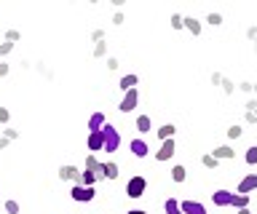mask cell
<instances>
[{"label":"cell","mask_w":257,"mask_h":214,"mask_svg":"<svg viewBox=\"0 0 257 214\" xmlns=\"http://www.w3.org/2000/svg\"><path fill=\"white\" fill-rule=\"evenodd\" d=\"M102 134H104V150H107V153H115V150L120 147V134H118V129H115V126H110V123H104Z\"/></svg>","instance_id":"6da1fadb"},{"label":"cell","mask_w":257,"mask_h":214,"mask_svg":"<svg viewBox=\"0 0 257 214\" xmlns=\"http://www.w3.org/2000/svg\"><path fill=\"white\" fill-rule=\"evenodd\" d=\"M145 190H148V179L140 177V174L126 182V195H128V198H142Z\"/></svg>","instance_id":"7a4b0ae2"},{"label":"cell","mask_w":257,"mask_h":214,"mask_svg":"<svg viewBox=\"0 0 257 214\" xmlns=\"http://www.w3.org/2000/svg\"><path fill=\"white\" fill-rule=\"evenodd\" d=\"M137 102H140V91L132 89V91L123 94V99H120L118 110H120V113H132V110H137Z\"/></svg>","instance_id":"3957f363"},{"label":"cell","mask_w":257,"mask_h":214,"mask_svg":"<svg viewBox=\"0 0 257 214\" xmlns=\"http://www.w3.org/2000/svg\"><path fill=\"white\" fill-rule=\"evenodd\" d=\"M177 153V147H174V139H166V142H161V147L156 150V161L158 163H164V161H169Z\"/></svg>","instance_id":"277c9868"},{"label":"cell","mask_w":257,"mask_h":214,"mask_svg":"<svg viewBox=\"0 0 257 214\" xmlns=\"http://www.w3.org/2000/svg\"><path fill=\"white\" fill-rule=\"evenodd\" d=\"M70 195H72V201H94L96 190L94 187H86V185H75Z\"/></svg>","instance_id":"5b68a950"},{"label":"cell","mask_w":257,"mask_h":214,"mask_svg":"<svg viewBox=\"0 0 257 214\" xmlns=\"http://www.w3.org/2000/svg\"><path fill=\"white\" fill-rule=\"evenodd\" d=\"M88 150H91V155L104 150V134L102 131H88Z\"/></svg>","instance_id":"8992f818"},{"label":"cell","mask_w":257,"mask_h":214,"mask_svg":"<svg viewBox=\"0 0 257 214\" xmlns=\"http://www.w3.org/2000/svg\"><path fill=\"white\" fill-rule=\"evenodd\" d=\"M254 190H257V174H246V177L238 182V193L249 195V193H254Z\"/></svg>","instance_id":"52a82bcc"},{"label":"cell","mask_w":257,"mask_h":214,"mask_svg":"<svg viewBox=\"0 0 257 214\" xmlns=\"http://www.w3.org/2000/svg\"><path fill=\"white\" fill-rule=\"evenodd\" d=\"M128 147H132V153H134L137 158H145V155L150 153V145H148L145 139H132V142H128Z\"/></svg>","instance_id":"ba28073f"},{"label":"cell","mask_w":257,"mask_h":214,"mask_svg":"<svg viewBox=\"0 0 257 214\" xmlns=\"http://www.w3.org/2000/svg\"><path fill=\"white\" fill-rule=\"evenodd\" d=\"M212 201H214V206H230V201H233V193L230 190H217V193H212Z\"/></svg>","instance_id":"9c48e42d"},{"label":"cell","mask_w":257,"mask_h":214,"mask_svg":"<svg viewBox=\"0 0 257 214\" xmlns=\"http://www.w3.org/2000/svg\"><path fill=\"white\" fill-rule=\"evenodd\" d=\"M182 214H206V209L198 201H182Z\"/></svg>","instance_id":"30bf717a"},{"label":"cell","mask_w":257,"mask_h":214,"mask_svg":"<svg viewBox=\"0 0 257 214\" xmlns=\"http://www.w3.org/2000/svg\"><path fill=\"white\" fill-rule=\"evenodd\" d=\"M80 174H83V171H78L75 166H62V169H59V177L62 179H75L78 185H80Z\"/></svg>","instance_id":"8fae6325"},{"label":"cell","mask_w":257,"mask_h":214,"mask_svg":"<svg viewBox=\"0 0 257 214\" xmlns=\"http://www.w3.org/2000/svg\"><path fill=\"white\" fill-rule=\"evenodd\" d=\"M104 123H107V121H104V115H102V113H94L91 118H88V129H91V131H102V129H104Z\"/></svg>","instance_id":"7c38bea8"},{"label":"cell","mask_w":257,"mask_h":214,"mask_svg":"<svg viewBox=\"0 0 257 214\" xmlns=\"http://www.w3.org/2000/svg\"><path fill=\"white\" fill-rule=\"evenodd\" d=\"M174 126L172 123H164V126H161V129H158V137H161V142H166V139H174Z\"/></svg>","instance_id":"4fadbf2b"},{"label":"cell","mask_w":257,"mask_h":214,"mask_svg":"<svg viewBox=\"0 0 257 214\" xmlns=\"http://www.w3.org/2000/svg\"><path fill=\"white\" fill-rule=\"evenodd\" d=\"M230 206H236V209H249V195L233 193V201H230Z\"/></svg>","instance_id":"5bb4252c"},{"label":"cell","mask_w":257,"mask_h":214,"mask_svg":"<svg viewBox=\"0 0 257 214\" xmlns=\"http://www.w3.org/2000/svg\"><path fill=\"white\" fill-rule=\"evenodd\" d=\"M164 209H166V214H182V203L174 201V198H169V201L164 203Z\"/></svg>","instance_id":"9a60e30c"},{"label":"cell","mask_w":257,"mask_h":214,"mask_svg":"<svg viewBox=\"0 0 257 214\" xmlns=\"http://www.w3.org/2000/svg\"><path fill=\"white\" fill-rule=\"evenodd\" d=\"M137 81H140L137 75H123V78H120V89H123V91H132L134 86H137Z\"/></svg>","instance_id":"2e32d148"},{"label":"cell","mask_w":257,"mask_h":214,"mask_svg":"<svg viewBox=\"0 0 257 214\" xmlns=\"http://www.w3.org/2000/svg\"><path fill=\"white\" fill-rule=\"evenodd\" d=\"M214 158H217V161H228V158H233V150L228 145H222V147L214 150Z\"/></svg>","instance_id":"e0dca14e"},{"label":"cell","mask_w":257,"mask_h":214,"mask_svg":"<svg viewBox=\"0 0 257 214\" xmlns=\"http://www.w3.org/2000/svg\"><path fill=\"white\" fill-rule=\"evenodd\" d=\"M137 131H142V134L150 131V115H140V118H137Z\"/></svg>","instance_id":"ac0fdd59"},{"label":"cell","mask_w":257,"mask_h":214,"mask_svg":"<svg viewBox=\"0 0 257 214\" xmlns=\"http://www.w3.org/2000/svg\"><path fill=\"white\" fill-rule=\"evenodd\" d=\"M104 179H118V163H104Z\"/></svg>","instance_id":"d6986e66"},{"label":"cell","mask_w":257,"mask_h":214,"mask_svg":"<svg viewBox=\"0 0 257 214\" xmlns=\"http://www.w3.org/2000/svg\"><path fill=\"white\" fill-rule=\"evenodd\" d=\"M185 171H188L185 166H174V169H172V179L174 182H185Z\"/></svg>","instance_id":"ffe728a7"},{"label":"cell","mask_w":257,"mask_h":214,"mask_svg":"<svg viewBox=\"0 0 257 214\" xmlns=\"http://www.w3.org/2000/svg\"><path fill=\"white\" fill-rule=\"evenodd\" d=\"M185 27H188L193 35H198V33H201V25H198V19H185Z\"/></svg>","instance_id":"44dd1931"},{"label":"cell","mask_w":257,"mask_h":214,"mask_svg":"<svg viewBox=\"0 0 257 214\" xmlns=\"http://www.w3.org/2000/svg\"><path fill=\"white\" fill-rule=\"evenodd\" d=\"M244 161H246L249 166H254V163H257V147H249V150H246Z\"/></svg>","instance_id":"7402d4cb"},{"label":"cell","mask_w":257,"mask_h":214,"mask_svg":"<svg viewBox=\"0 0 257 214\" xmlns=\"http://www.w3.org/2000/svg\"><path fill=\"white\" fill-rule=\"evenodd\" d=\"M201 163H204L206 169H214V166H217V158H214V155H204V161H201Z\"/></svg>","instance_id":"603a6c76"},{"label":"cell","mask_w":257,"mask_h":214,"mask_svg":"<svg viewBox=\"0 0 257 214\" xmlns=\"http://www.w3.org/2000/svg\"><path fill=\"white\" fill-rule=\"evenodd\" d=\"M6 211L8 214H19V203H16V201H6Z\"/></svg>","instance_id":"cb8c5ba5"},{"label":"cell","mask_w":257,"mask_h":214,"mask_svg":"<svg viewBox=\"0 0 257 214\" xmlns=\"http://www.w3.org/2000/svg\"><path fill=\"white\" fill-rule=\"evenodd\" d=\"M206 22H209V25H222V17H220V14H209V17H206Z\"/></svg>","instance_id":"d4e9b609"},{"label":"cell","mask_w":257,"mask_h":214,"mask_svg":"<svg viewBox=\"0 0 257 214\" xmlns=\"http://www.w3.org/2000/svg\"><path fill=\"white\" fill-rule=\"evenodd\" d=\"M228 137H230V139H238V137H241V126H230V129H228Z\"/></svg>","instance_id":"484cf974"},{"label":"cell","mask_w":257,"mask_h":214,"mask_svg":"<svg viewBox=\"0 0 257 214\" xmlns=\"http://www.w3.org/2000/svg\"><path fill=\"white\" fill-rule=\"evenodd\" d=\"M14 43H0V57H6V54H11Z\"/></svg>","instance_id":"4316f807"},{"label":"cell","mask_w":257,"mask_h":214,"mask_svg":"<svg viewBox=\"0 0 257 214\" xmlns=\"http://www.w3.org/2000/svg\"><path fill=\"white\" fill-rule=\"evenodd\" d=\"M8 118H11V113L6 107H0V123H8Z\"/></svg>","instance_id":"83f0119b"},{"label":"cell","mask_w":257,"mask_h":214,"mask_svg":"<svg viewBox=\"0 0 257 214\" xmlns=\"http://www.w3.org/2000/svg\"><path fill=\"white\" fill-rule=\"evenodd\" d=\"M16 137H19V131H16V129H6V139H16Z\"/></svg>","instance_id":"f1b7e54d"},{"label":"cell","mask_w":257,"mask_h":214,"mask_svg":"<svg viewBox=\"0 0 257 214\" xmlns=\"http://www.w3.org/2000/svg\"><path fill=\"white\" fill-rule=\"evenodd\" d=\"M14 41H19V33H16V30H8V43H14Z\"/></svg>","instance_id":"f546056e"},{"label":"cell","mask_w":257,"mask_h":214,"mask_svg":"<svg viewBox=\"0 0 257 214\" xmlns=\"http://www.w3.org/2000/svg\"><path fill=\"white\" fill-rule=\"evenodd\" d=\"M8 75V65H0V78H6Z\"/></svg>","instance_id":"4dcf8cb0"},{"label":"cell","mask_w":257,"mask_h":214,"mask_svg":"<svg viewBox=\"0 0 257 214\" xmlns=\"http://www.w3.org/2000/svg\"><path fill=\"white\" fill-rule=\"evenodd\" d=\"M3 147H8V139H6V137H0V150H3Z\"/></svg>","instance_id":"1f68e13d"},{"label":"cell","mask_w":257,"mask_h":214,"mask_svg":"<svg viewBox=\"0 0 257 214\" xmlns=\"http://www.w3.org/2000/svg\"><path fill=\"white\" fill-rule=\"evenodd\" d=\"M128 214H148V211H142V209H134V211H128Z\"/></svg>","instance_id":"d6a6232c"},{"label":"cell","mask_w":257,"mask_h":214,"mask_svg":"<svg viewBox=\"0 0 257 214\" xmlns=\"http://www.w3.org/2000/svg\"><path fill=\"white\" fill-rule=\"evenodd\" d=\"M238 214H252V211H249V209H238Z\"/></svg>","instance_id":"836d02e7"}]
</instances>
